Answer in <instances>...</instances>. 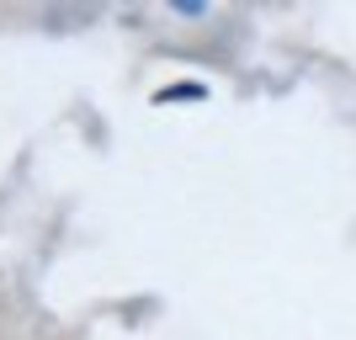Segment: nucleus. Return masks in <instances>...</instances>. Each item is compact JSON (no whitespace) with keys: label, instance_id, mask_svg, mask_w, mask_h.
Instances as JSON below:
<instances>
[{"label":"nucleus","instance_id":"obj_1","mask_svg":"<svg viewBox=\"0 0 356 340\" xmlns=\"http://www.w3.org/2000/svg\"><path fill=\"white\" fill-rule=\"evenodd\" d=\"M165 102H208V86H197V80H181V86H160L154 90V106Z\"/></svg>","mask_w":356,"mask_h":340},{"label":"nucleus","instance_id":"obj_2","mask_svg":"<svg viewBox=\"0 0 356 340\" xmlns=\"http://www.w3.org/2000/svg\"><path fill=\"white\" fill-rule=\"evenodd\" d=\"M176 11H181V16H202L208 6H202V0H176Z\"/></svg>","mask_w":356,"mask_h":340}]
</instances>
